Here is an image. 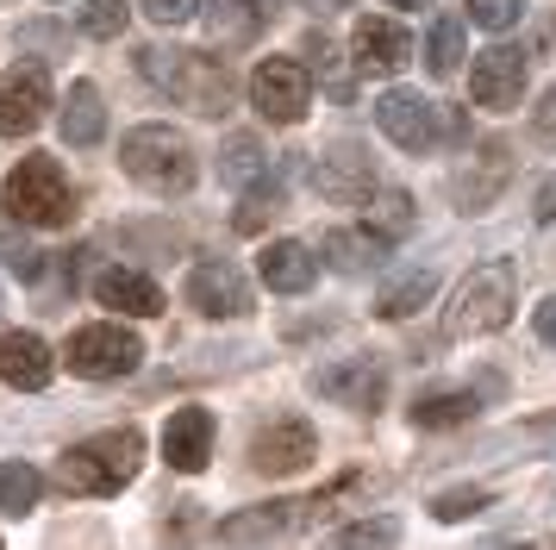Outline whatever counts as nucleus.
<instances>
[{
  "instance_id": "obj_1",
  "label": "nucleus",
  "mask_w": 556,
  "mask_h": 550,
  "mask_svg": "<svg viewBox=\"0 0 556 550\" xmlns=\"http://www.w3.org/2000/svg\"><path fill=\"white\" fill-rule=\"evenodd\" d=\"M144 463V438L138 432H101L88 445H70L56 457V488L63 495H119Z\"/></svg>"
},
{
  "instance_id": "obj_2",
  "label": "nucleus",
  "mask_w": 556,
  "mask_h": 550,
  "mask_svg": "<svg viewBox=\"0 0 556 550\" xmlns=\"http://www.w3.org/2000/svg\"><path fill=\"white\" fill-rule=\"evenodd\" d=\"M119 163H126V175L131 182H144L151 195H188L194 175H201L194 145L181 138L176 125H138V132H126Z\"/></svg>"
},
{
  "instance_id": "obj_3",
  "label": "nucleus",
  "mask_w": 556,
  "mask_h": 550,
  "mask_svg": "<svg viewBox=\"0 0 556 550\" xmlns=\"http://www.w3.org/2000/svg\"><path fill=\"white\" fill-rule=\"evenodd\" d=\"M138 70L151 75L163 95L194 100L201 113H226V100H231L226 63H213L201 50H138Z\"/></svg>"
},
{
  "instance_id": "obj_4",
  "label": "nucleus",
  "mask_w": 556,
  "mask_h": 550,
  "mask_svg": "<svg viewBox=\"0 0 556 550\" xmlns=\"http://www.w3.org/2000/svg\"><path fill=\"white\" fill-rule=\"evenodd\" d=\"M7 213L26 225H70L76 220V188L51 157H26L7 175Z\"/></svg>"
},
{
  "instance_id": "obj_5",
  "label": "nucleus",
  "mask_w": 556,
  "mask_h": 550,
  "mask_svg": "<svg viewBox=\"0 0 556 550\" xmlns=\"http://www.w3.org/2000/svg\"><path fill=\"white\" fill-rule=\"evenodd\" d=\"M513 263H481L469 270V282L451 300V332L456 338H476V332H501L513 320Z\"/></svg>"
},
{
  "instance_id": "obj_6",
  "label": "nucleus",
  "mask_w": 556,
  "mask_h": 550,
  "mask_svg": "<svg viewBox=\"0 0 556 550\" xmlns=\"http://www.w3.org/2000/svg\"><path fill=\"white\" fill-rule=\"evenodd\" d=\"M63 363L76 375H88V382H119V375H131L144 363V345L126 325H81L70 338V350H63Z\"/></svg>"
},
{
  "instance_id": "obj_7",
  "label": "nucleus",
  "mask_w": 556,
  "mask_h": 550,
  "mask_svg": "<svg viewBox=\"0 0 556 550\" xmlns=\"http://www.w3.org/2000/svg\"><path fill=\"white\" fill-rule=\"evenodd\" d=\"M251 100H256V113L276 125L306 120V107H313V70H306L301 57H263L251 70Z\"/></svg>"
},
{
  "instance_id": "obj_8",
  "label": "nucleus",
  "mask_w": 556,
  "mask_h": 550,
  "mask_svg": "<svg viewBox=\"0 0 556 550\" xmlns=\"http://www.w3.org/2000/svg\"><path fill=\"white\" fill-rule=\"evenodd\" d=\"M51 113V75L38 63H20L13 75H0V138H26Z\"/></svg>"
},
{
  "instance_id": "obj_9",
  "label": "nucleus",
  "mask_w": 556,
  "mask_h": 550,
  "mask_svg": "<svg viewBox=\"0 0 556 550\" xmlns=\"http://www.w3.org/2000/svg\"><path fill=\"white\" fill-rule=\"evenodd\" d=\"M188 307L206 313V320H238V313H251V282L219 263V257H206L188 270Z\"/></svg>"
},
{
  "instance_id": "obj_10",
  "label": "nucleus",
  "mask_w": 556,
  "mask_h": 550,
  "mask_svg": "<svg viewBox=\"0 0 556 550\" xmlns=\"http://www.w3.org/2000/svg\"><path fill=\"white\" fill-rule=\"evenodd\" d=\"M376 125L401 150H431L438 145V107H431L419 88H388V95L376 100Z\"/></svg>"
},
{
  "instance_id": "obj_11",
  "label": "nucleus",
  "mask_w": 556,
  "mask_h": 550,
  "mask_svg": "<svg viewBox=\"0 0 556 550\" xmlns=\"http://www.w3.org/2000/svg\"><path fill=\"white\" fill-rule=\"evenodd\" d=\"M313 450H319V432L306 420H276V425H263L251 438V470L263 475H294L313 463Z\"/></svg>"
},
{
  "instance_id": "obj_12",
  "label": "nucleus",
  "mask_w": 556,
  "mask_h": 550,
  "mask_svg": "<svg viewBox=\"0 0 556 550\" xmlns=\"http://www.w3.org/2000/svg\"><path fill=\"white\" fill-rule=\"evenodd\" d=\"M313 388L338 407H351V413H376L381 400H388V370H381L376 357H356V363H331V370L313 375Z\"/></svg>"
},
{
  "instance_id": "obj_13",
  "label": "nucleus",
  "mask_w": 556,
  "mask_h": 550,
  "mask_svg": "<svg viewBox=\"0 0 556 550\" xmlns=\"http://www.w3.org/2000/svg\"><path fill=\"white\" fill-rule=\"evenodd\" d=\"M313 182H319V195L338 200V207L369 200V195H376V157H369L363 145H331L326 157H319Z\"/></svg>"
},
{
  "instance_id": "obj_14",
  "label": "nucleus",
  "mask_w": 556,
  "mask_h": 550,
  "mask_svg": "<svg viewBox=\"0 0 556 550\" xmlns=\"http://www.w3.org/2000/svg\"><path fill=\"white\" fill-rule=\"evenodd\" d=\"M351 50H356V70H363V75H394V70H406L413 38H406L401 20L363 13V20H356V32H351Z\"/></svg>"
},
{
  "instance_id": "obj_15",
  "label": "nucleus",
  "mask_w": 556,
  "mask_h": 550,
  "mask_svg": "<svg viewBox=\"0 0 556 550\" xmlns=\"http://www.w3.org/2000/svg\"><path fill=\"white\" fill-rule=\"evenodd\" d=\"M469 95L481 107H519V95H526V57L506 45L469 57Z\"/></svg>"
},
{
  "instance_id": "obj_16",
  "label": "nucleus",
  "mask_w": 556,
  "mask_h": 550,
  "mask_svg": "<svg viewBox=\"0 0 556 550\" xmlns=\"http://www.w3.org/2000/svg\"><path fill=\"white\" fill-rule=\"evenodd\" d=\"M206 457H213V413L206 407L169 413V425H163V463L181 475H194V470H206Z\"/></svg>"
},
{
  "instance_id": "obj_17",
  "label": "nucleus",
  "mask_w": 556,
  "mask_h": 550,
  "mask_svg": "<svg viewBox=\"0 0 556 550\" xmlns=\"http://www.w3.org/2000/svg\"><path fill=\"white\" fill-rule=\"evenodd\" d=\"M0 382L20 395L51 388V345L38 332H0Z\"/></svg>"
},
{
  "instance_id": "obj_18",
  "label": "nucleus",
  "mask_w": 556,
  "mask_h": 550,
  "mask_svg": "<svg viewBox=\"0 0 556 550\" xmlns=\"http://www.w3.org/2000/svg\"><path fill=\"white\" fill-rule=\"evenodd\" d=\"M94 295H101L106 313H138V320L163 313V288L144 270H131V263H113V270L94 275Z\"/></svg>"
},
{
  "instance_id": "obj_19",
  "label": "nucleus",
  "mask_w": 556,
  "mask_h": 550,
  "mask_svg": "<svg viewBox=\"0 0 556 550\" xmlns=\"http://www.w3.org/2000/svg\"><path fill=\"white\" fill-rule=\"evenodd\" d=\"M256 275H263V288H276V295H306V288L319 282V257H313L301 238H276V245L256 257Z\"/></svg>"
},
{
  "instance_id": "obj_20",
  "label": "nucleus",
  "mask_w": 556,
  "mask_h": 550,
  "mask_svg": "<svg viewBox=\"0 0 556 550\" xmlns=\"http://www.w3.org/2000/svg\"><path fill=\"white\" fill-rule=\"evenodd\" d=\"M294 520H306V500H269V507H251V513H231L219 525V538L226 545H263V538L288 532Z\"/></svg>"
},
{
  "instance_id": "obj_21",
  "label": "nucleus",
  "mask_w": 556,
  "mask_h": 550,
  "mask_svg": "<svg viewBox=\"0 0 556 550\" xmlns=\"http://www.w3.org/2000/svg\"><path fill=\"white\" fill-rule=\"evenodd\" d=\"M101 132H106V100H101V88H94V82H76V88L63 95V145L88 150V145H101Z\"/></svg>"
},
{
  "instance_id": "obj_22",
  "label": "nucleus",
  "mask_w": 556,
  "mask_h": 550,
  "mask_svg": "<svg viewBox=\"0 0 556 550\" xmlns=\"http://www.w3.org/2000/svg\"><path fill=\"white\" fill-rule=\"evenodd\" d=\"M326 257H331V270L363 275V270H376L381 257H388V238L369 232V225H356V232H326Z\"/></svg>"
},
{
  "instance_id": "obj_23",
  "label": "nucleus",
  "mask_w": 556,
  "mask_h": 550,
  "mask_svg": "<svg viewBox=\"0 0 556 550\" xmlns=\"http://www.w3.org/2000/svg\"><path fill=\"white\" fill-rule=\"evenodd\" d=\"M431 295H438V270H406L376 295V313L381 320H406V313H419Z\"/></svg>"
},
{
  "instance_id": "obj_24",
  "label": "nucleus",
  "mask_w": 556,
  "mask_h": 550,
  "mask_svg": "<svg viewBox=\"0 0 556 550\" xmlns=\"http://www.w3.org/2000/svg\"><path fill=\"white\" fill-rule=\"evenodd\" d=\"M506 175H513V163H506V145L494 138V145H481L476 175H463V182H456V200H463V207H488V200L506 188Z\"/></svg>"
},
{
  "instance_id": "obj_25",
  "label": "nucleus",
  "mask_w": 556,
  "mask_h": 550,
  "mask_svg": "<svg viewBox=\"0 0 556 550\" xmlns=\"http://www.w3.org/2000/svg\"><path fill=\"white\" fill-rule=\"evenodd\" d=\"M319 550H401V520H394V513H369V520H351L344 532H331Z\"/></svg>"
},
{
  "instance_id": "obj_26",
  "label": "nucleus",
  "mask_w": 556,
  "mask_h": 550,
  "mask_svg": "<svg viewBox=\"0 0 556 550\" xmlns=\"http://www.w3.org/2000/svg\"><path fill=\"white\" fill-rule=\"evenodd\" d=\"M219 175H226L231 188H251V182H263L269 175V157H263V145L256 138H226V150H219Z\"/></svg>"
},
{
  "instance_id": "obj_27",
  "label": "nucleus",
  "mask_w": 556,
  "mask_h": 550,
  "mask_svg": "<svg viewBox=\"0 0 556 550\" xmlns=\"http://www.w3.org/2000/svg\"><path fill=\"white\" fill-rule=\"evenodd\" d=\"M306 57H313L306 70L326 82V95H331V100H351V95H356V82L344 75V57H338V45H331L326 32H306Z\"/></svg>"
},
{
  "instance_id": "obj_28",
  "label": "nucleus",
  "mask_w": 556,
  "mask_h": 550,
  "mask_svg": "<svg viewBox=\"0 0 556 550\" xmlns=\"http://www.w3.org/2000/svg\"><path fill=\"white\" fill-rule=\"evenodd\" d=\"M45 495V475L31 463H0V513H31Z\"/></svg>"
},
{
  "instance_id": "obj_29",
  "label": "nucleus",
  "mask_w": 556,
  "mask_h": 550,
  "mask_svg": "<svg viewBox=\"0 0 556 550\" xmlns=\"http://www.w3.org/2000/svg\"><path fill=\"white\" fill-rule=\"evenodd\" d=\"M476 413V395H426L413 400V425L419 432H451V425H463Z\"/></svg>"
},
{
  "instance_id": "obj_30",
  "label": "nucleus",
  "mask_w": 556,
  "mask_h": 550,
  "mask_svg": "<svg viewBox=\"0 0 556 550\" xmlns=\"http://www.w3.org/2000/svg\"><path fill=\"white\" fill-rule=\"evenodd\" d=\"M463 45H469V25H463V20H438V25H431V45H426L431 75L463 70Z\"/></svg>"
},
{
  "instance_id": "obj_31",
  "label": "nucleus",
  "mask_w": 556,
  "mask_h": 550,
  "mask_svg": "<svg viewBox=\"0 0 556 550\" xmlns=\"http://www.w3.org/2000/svg\"><path fill=\"white\" fill-rule=\"evenodd\" d=\"M406 225H413V200H406L401 188H381V195H369V232H381V238L394 245Z\"/></svg>"
},
{
  "instance_id": "obj_32",
  "label": "nucleus",
  "mask_w": 556,
  "mask_h": 550,
  "mask_svg": "<svg viewBox=\"0 0 556 550\" xmlns=\"http://www.w3.org/2000/svg\"><path fill=\"white\" fill-rule=\"evenodd\" d=\"M276 207H281V195H276V182H269V175H263V182H251V188H244V200H238V232H263V225L276 220Z\"/></svg>"
},
{
  "instance_id": "obj_33",
  "label": "nucleus",
  "mask_w": 556,
  "mask_h": 550,
  "mask_svg": "<svg viewBox=\"0 0 556 550\" xmlns=\"http://www.w3.org/2000/svg\"><path fill=\"white\" fill-rule=\"evenodd\" d=\"M126 0H81V38H119L126 32Z\"/></svg>"
},
{
  "instance_id": "obj_34",
  "label": "nucleus",
  "mask_w": 556,
  "mask_h": 550,
  "mask_svg": "<svg viewBox=\"0 0 556 550\" xmlns=\"http://www.w3.org/2000/svg\"><path fill=\"white\" fill-rule=\"evenodd\" d=\"M488 500H494L488 488H451V495H438V500H431V513H438L444 525H456V520H469V513H481Z\"/></svg>"
},
{
  "instance_id": "obj_35",
  "label": "nucleus",
  "mask_w": 556,
  "mask_h": 550,
  "mask_svg": "<svg viewBox=\"0 0 556 550\" xmlns=\"http://www.w3.org/2000/svg\"><path fill=\"white\" fill-rule=\"evenodd\" d=\"M519 13H526V0H469V20H476L481 32H513Z\"/></svg>"
},
{
  "instance_id": "obj_36",
  "label": "nucleus",
  "mask_w": 556,
  "mask_h": 550,
  "mask_svg": "<svg viewBox=\"0 0 556 550\" xmlns=\"http://www.w3.org/2000/svg\"><path fill=\"white\" fill-rule=\"evenodd\" d=\"M144 13L163 25H181V20H194L201 13V0H144Z\"/></svg>"
},
{
  "instance_id": "obj_37",
  "label": "nucleus",
  "mask_w": 556,
  "mask_h": 550,
  "mask_svg": "<svg viewBox=\"0 0 556 550\" xmlns=\"http://www.w3.org/2000/svg\"><path fill=\"white\" fill-rule=\"evenodd\" d=\"M531 325H538V338H544V345H556V295H551V300H538Z\"/></svg>"
},
{
  "instance_id": "obj_38",
  "label": "nucleus",
  "mask_w": 556,
  "mask_h": 550,
  "mask_svg": "<svg viewBox=\"0 0 556 550\" xmlns=\"http://www.w3.org/2000/svg\"><path fill=\"white\" fill-rule=\"evenodd\" d=\"M538 225H556V182L538 188Z\"/></svg>"
},
{
  "instance_id": "obj_39",
  "label": "nucleus",
  "mask_w": 556,
  "mask_h": 550,
  "mask_svg": "<svg viewBox=\"0 0 556 550\" xmlns=\"http://www.w3.org/2000/svg\"><path fill=\"white\" fill-rule=\"evenodd\" d=\"M538 138H544V145H556V95L544 100V113H538Z\"/></svg>"
},
{
  "instance_id": "obj_40",
  "label": "nucleus",
  "mask_w": 556,
  "mask_h": 550,
  "mask_svg": "<svg viewBox=\"0 0 556 550\" xmlns=\"http://www.w3.org/2000/svg\"><path fill=\"white\" fill-rule=\"evenodd\" d=\"M276 7H281V0H251V13H256V20H269Z\"/></svg>"
},
{
  "instance_id": "obj_41",
  "label": "nucleus",
  "mask_w": 556,
  "mask_h": 550,
  "mask_svg": "<svg viewBox=\"0 0 556 550\" xmlns=\"http://www.w3.org/2000/svg\"><path fill=\"white\" fill-rule=\"evenodd\" d=\"M388 7H401V13H419V7H431V0H388Z\"/></svg>"
},
{
  "instance_id": "obj_42",
  "label": "nucleus",
  "mask_w": 556,
  "mask_h": 550,
  "mask_svg": "<svg viewBox=\"0 0 556 550\" xmlns=\"http://www.w3.org/2000/svg\"><path fill=\"white\" fill-rule=\"evenodd\" d=\"M488 550H526V545H519V538H494Z\"/></svg>"
},
{
  "instance_id": "obj_43",
  "label": "nucleus",
  "mask_w": 556,
  "mask_h": 550,
  "mask_svg": "<svg viewBox=\"0 0 556 550\" xmlns=\"http://www.w3.org/2000/svg\"><path fill=\"white\" fill-rule=\"evenodd\" d=\"M313 7H326V13H331V7H351V0H313Z\"/></svg>"
}]
</instances>
